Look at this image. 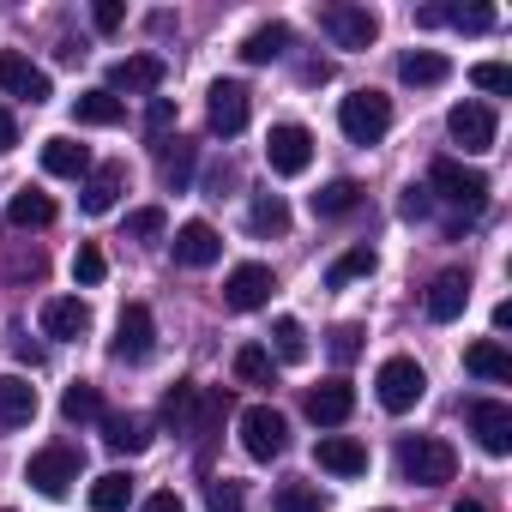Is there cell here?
Here are the masks:
<instances>
[{"instance_id":"cell-1","label":"cell","mask_w":512,"mask_h":512,"mask_svg":"<svg viewBox=\"0 0 512 512\" xmlns=\"http://www.w3.org/2000/svg\"><path fill=\"white\" fill-rule=\"evenodd\" d=\"M338 127H344L350 145H380L386 127H392V97H380V91H350V97L338 103Z\"/></svg>"},{"instance_id":"cell-2","label":"cell","mask_w":512,"mask_h":512,"mask_svg":"<svg viewBox=\"0 0 512 512\" xmlns=\"http://www.w3.org/2000/svg\"><path fill=\"white\" fill-rule=\"evenodd\" d=\"M374 392H380V410L404 416V410H416V404H422L428 374H422V362H416V356H386V362H380V374H374Z\"/></svg>"},{"instance_id":"cell-3","label":"cell","mask_w":512,"mask_h":512,"mask_svg":"<svg viewBox=\"0 0 512 512\" xmlns=\"http://www.w3.org/2000/svg\"><path fill=\"white\" fill-rule=\"evenodd\" d=\"M428 187H434L440 199L464 205V211H482V205H488V175L470 169V163H458V157H434V163H428Z\"/></svg>"},{"instance_id":"cell-4","label":"cell","mask_w":512,"mask_h":512,"mask_svg":"<svg viewBox=\"0 0 512 512\" xmlns=\"http://www.w3.org/2000/svg\"><path fill=\"white\" fill-rule=\"evenodd\" d=\"M79 470H85V452H79V446H43V452H31V464H25V482H31L37 494L61 500V494L79 482Z\"/></svg>"},{"instance_id":"cell-5","label":"cell","mask_w":512,"mask_h":512,"mask_svg":"<svg viewBox=\"0 0 512 512\" xmlns=\"http://www.w3.org/2000/svg\"><path fill=\"white\" fill-rule=\"evenodd\" d=\"M398 470H404V482L440 488V482H452L458 452H452L446 440H404V446H398Z\"/></svg>"},{"instance_id":"cell-6","label":"cell","mask_w":512,"mask_h":512,"mask_svg":"<svg viewBox=\"0 0 512 512\" xmlns=\"http://www.w3.org/2000/svg\"><path fill=\"white\" fill-rule=\"evenodd\" d=\"M241 446H247V458L272 464V458L290 446V422H284L272 404H247V410H241Z\"/></svg>"},{"instance_id":"cell-7","label":"cell","mask_w":512,"mask_h":512,"mask_svg":"<svg viewBox=\"0 0 512 512\" xmlns=\"http://www.w3.org/2000/svg\"><path fill=\"white\" fill-rule=\"evenodd\" d=\"M320 31L338 49H368L380 37V13L374 7H350V0H332V7H320Z\"/></svg>"},{"instance_id":"cell-8","label":"cell","mask_w":512,"mask_h":512,"mask_svg":"<svg viewBox=\"0 0 512 512\" xmlns=\"http://www.w3.org/2000/svg\"><path fill=\"white\" fill-rule=\"evenodd\" d=\"M266 163H272V175H308V163H314V133H308L302 121H278V127L266 133Z\"/></svg>"},{"instance_id":"cell-9","label":"cell","mask_w":512,"mask_h":512,"mask_svg":"<svg viewBox=\"0 0 512 512\" xmlns=\"http://www.w3.org/2000/svg\"><path fill=\"white\" fill-rule=\"evenodd\" d=\"M446 133H452V145H464V151L476 157V151H494L500 121H494L488 103H452V109H446Z\"/></svg>"},{"instance_id":"cell-10","label":"cell","mask_w":512,"mask_h":512,"mask_svg":"<svg viewBox=\"0 0 512 512\" xmlns=\"http://www.w3.org/2000/svg\"><path fill=\"white\" fill-rule=\"evenodd\" d=\"M272 290H278V278H272V266H260V260H247V266H235V272L223 278V302H229L235 314L266 308V302H272Z\"/></svg>"},{"instance_id":"cell-11","label":"cell","mask_w":512,"mask_h":512,"mask_svg":"<svg viewBox=\"0 0 512 512\" xmlns=\"http://www.w3.org/2000/svg\"><path fill=\"white\" fill-rule=\"evenodd\" d=\"M121 362H145L151 350H157V320H151V308L145 302H127L121 308V320H115V344H109Z\"/></svg>"},{"instance_id":"cell-12","label":"cell","mask_w":512,"mask_h":512,"mask_svg":"<svg viewBox=\"0 0 512 512\" xmlns=\"http://www.w3.org/2000/svg\"><path fill=\"white\" fill-rule=\"evenodd\" d=\"M205 115H211V133L235 139V133L247 127V115H253V97H247V85H241V79H217V85H211V103H205Z\"/></svg>"},{"instance_id":"cell-13","label":"cell","mask_w":512,"mask_h":512,"mask_svg":"<svg viewBox=\"0 0 512 512\" xmlns=\"http://www.w3.org/2000/svg\"><path fill=\"white\" fill-rule=\"evenodd\" d=\"M0 91H7V97H25V103H49V97H55L49 73L31 67L19 49H0Z\"/></svg>"},{"instance_id":"cell-14","label":"cell","mask_w":512,"mask_h":512,"mask_svg":"<svg viewBox=\"0 0 512 512\" xmlns=\"http://www.w3.org/2000/svg\"><path fill=\"white\" fill-rule=\"evenodd\" d=\"M470 434L482 440V452L506 458V452H512V410H506L500 398H476V404H470Z\"/></svg>"},{"instance_id":"cell-15","label":"cell","mask_w":512,"mask_h":512,"mask_svg":"<svg viewBox=\"0 0 512 512\" xmlns=\"http://www.w3.org/2000/svg\"><path fill=\"white\" fill-rule=\"evenodd\" d=\"M175 260H181V266H193V272L217 266V260H223V235H217L205 217L181 223V229H175Z\"/></svg>"},{"instance_id":"cell-16","label":"cell","mask_w":512,"mask_h":512,"mask_svg":"<svg viewBox=\"0 0 512 512\" xmlns=\"http://www.w3.org/2000/svg\"><path fill=\"white\" fill-rule=\"evenodd\" d=\"M85 332H91V308H85L79 296H49V302H43V338L79 344Z\"/></svg>"},{"instance_id":"cell-17","label":"cell","mask_w":512,"mask_h":512,"mask_svg":"<svg viewBox=\"0 0 512 512\" xmlns=\"http://www.w3.org/2000/svg\"><path fill=\"white\" fill-rule=\"evenodd\" d=\"M163 79H169V67H163L157 55H127V61L109 67V85H103V91H139V97H145V91H157Z\"/></svg>"},{"instance_id":"cell-18","label":"cell","mask_w":512,"mask_h":512,"mask_svg":"<svg viewBox=\"0 0 512 512\" xmlns=\"http://www.w3.org/2000/svg\"><path fill=\"white\" fill-rule=\"evenodd\" d=\"M464 308H470V278H464V272H440V278L428 284V320H434V326H452Z\"/></svg>"},{"instance_id":"cell-19","label":"cell","mask_w":512,"mask_h":512,"mask_svg":"<svg viewBox=\"0 0 512 512\" xmlns=\"http://www.w3.org/2000/svg\"><path fill=\"white\" fill-rule=\"evenodd\" d=\"M350 410H356V392H350V380H320V386L308 392V416H314L320 428H338V422H350Z\"/></svg>"},{"instance_id":"cell-20","label":"cell","mask_w":512,"mask_h":512,"mask_svg":"<svg viewBox=\"0 0 512 512\" xmlns=\"http://www.w3.org/2000/svg\"><path fill=\"white\" fill-rule=\"evenodd\" d=\"M314 458H320V470H332V476H362V470H368V446L350 440V434H320Z\"/></svg>"},{"instance_id":"cell-21","label":"cell","mask_w":512,"mask_h":512,"mask_svg":"<svg viewBox=\"0 0 512 512\" xmlns=\"http://www.w3.org/2000/svg\"><path fill=\"white\" fill-rule=\"evenodd\" d=\"M37 416V386L25 374H0V428H25Z\"/></svg>"},{"instance_id":"cell-22","label":"cell","mask_w":512,"mask_h":512,"mask_svg":"<svg viewBox=\"0 0 512 512\" xmlns=\"http://www.w3.org/2000/svg\"><path fill=\"white\" fill-rule=\"evenodd\" d=\"M398 79H404V85H416V91H434V85H446V79H452V61H446V55H434V49H410V55L398 61Z\"/></svg>"},{"instance_id":"cell-23","label":"cell","mask_w":512,"mask_h":512,"mask_svg":"<svg viewBox=\"0 0 512 512\" xmlns=\"http://www.w3.org/2000/svg\"><path fill=\"white\" fill-rule=\"evenodd\" d=\"M464 368L476 374V380H512V356H506V344L500 338H476V344H464Z\"/></svg>"},{"instance_id":"cell-24","label":"cell","mask_w":512,"mask_h":512,"mask_svg":"<svg viewBox=\"0 0 512 512\" xmlns=\"http://www.w3.org/2000/svg\"><path fill=\"white\" fill-rule=\"evenodd\" d=\"M43 169H49V175H61V181H79V175L91 169V151H85V145H73L67 133H55V139H43Z\"/></svg>"},{"instance_id":"cell-25","label":"cell","mask_w":512,"mask_h":512,"mask_svg":"<svg viewBox=\"0 0 512 512\" xmlns=\"http://www.w3.org/2000/svg\"><path fill=\"white\" fill-rule=\"evenodd\" d=\"M278 55H290V25H260V31H247V43H241V61L247 67H266V61H278Z\"/></svg>"},{"instance_id":"cell-26","label":"cell","mask_w":512,"mask_h":512,"mask_svg":"<svg viewBox=\"0 0 512 512\" xmlns=\"http://www.w3.org/2000/svg\"><path fill=\"white\" fill-rule=\"evenodd\" d=\"M121 115H127V103H121L115 91H79V97H73V121H79V127H115Z\"/></svg>"},{"instance_id":"cell-27","label":"cell","mask_w":512,"mask_h":512,"mask_svg":"<svg viewBox=\"0 0 512 512\" xmlns=\"http://www.w3.org/2000/svg\"><path fill=\"white\" fill-rule=\"evenodd\" d=\"M7 223H13V229H49V223H55V199L37 193V187H25V193L7 199Z\"/></svg>"},{"instance_id":"cell-28","label":"cell","mask_w":512,"mask_h":512,"mask_svg":"<svg viewBox=\"0 0 512 512\" xmlns=\"http://www.w3.org/2000/svg\"><path fill=\"white\" fill-rule=\"evenodd\" d=\"M103 440H109V452H121V458H133V452H145L151 446V428L139 422V416H103Z\"/></svg>"},{"instance_id":"cell-29","label":"cell","mask_w":512,"mask_h":512,"mask_svg":"<svg viewBox=\"0 0 512 512\" xmlns=\"http://www.w3.org/2000/svg\"><path fill=\"white\" fill-rule=\"evenodd\" d=\"M121 181H127V175H121V163H103V169L91 175V187H85V199H79V205H85L91 217L115 211V199H121Z\"/></svg>"},{"instance_id":"cell-30","label":"cell","mask_w":512,"mask_h":512,"mask_svg":"<svg viewBox=\"0 0 512 512\" xmlns=\"http://www.w3.org/2000/svg\"><path fill=\"white\" fill-rule=\"evenodd\" d=\"M133 506V476L127 470H109L91 482V512H127Z\"/></svg>"},{"instance_id":"cell-31","label":"cell","mask_w":512,"mask_h":512,"mask_svg":"<svg viewBox=\"0 0 512 512\" xmlns=\"http://www.w3.org/2000/svg\"><path fill=\"white\" fill-rule=\"evenodd\" d=\"M247 229H253V235H284V229H290V205H284L278 193H260V199L247 205Z\"/></svg>"},{"instance_id":"cell-32","label":"cell","mask_w":512,"mask_h":512,"mask_svg":"<svg viewBox=\"0 0 512 512\" xmlns=\"http://www.w3.org/2000/svg\"><path fill=\"white\" fill-rule=\"evenodd\" d=\"M61 416H67V422H97V416H103V392H97L91 380H73V386L61 392Z\"/></svg>"},{"instance_id":"cell-33","label":"cell","mask_w":512,"mask_h":512,"mask_svg":"<svg viewBox=\"0 0 512 512\" xmlns=\"http://www.w3.org/2000/svg\"><path fill=\"white\" fill-rule=\"evenodd\" d=\"M380 260H374V247H350V253H338L332 260V272H326V284L332 290H344V284H356V278H368Z\"/></svg>"},{"instance_id":"cell-34","label":"cell","mask_w":512,"mask_h":512,"mask_svg":"<svg viewBox=\"0 0 512 512\" xmlns=\"http://www.w3.org/2000/svg\"><path fill=\"white\" fill-rule=\"evenodd\" d=\"M362 205V187L356 181H326L320 193H314V217H344V211H356Z\"/></svg>"},{"instance_id":"cell-35","label":"cell","mask_w":512,"mask_h":512,"mask_svg":"<svg viewBox=\"0 0 512 512\" xmlns=\"http://www.w3.org/2000/svg\"><path fill=\"white\" fill-rule=\"evenodd\" d=\"M235 380L266 386V380H272V350H266V344H241V350H235Z\"/></svg>"},{"instance_id":"cell-36","label":"cell","mask_w":512,"mask_h":512,"mask_svg":"<svg viewBox=\"0 0 512 512\" xmlns=\"http://www.w3.org/2000/svg\"><path fill=\"white\" fill-rule=\"evenodd\" d=\"M272 344H278V362H308V332H302V320H278L272 326Z\"/></svg>"},{"instance_id":"cell-37","label":"cell","mask_w":512,"mask_h":512,"mask_svg":"<svg viewBox=\"0 0 512 512\" xmlns=\"http://www.w3.org/2000/svg\"><path fill=\"white\" fill-rule=\"evenodd\" d=\"M73 278H79L85 290H97V284L109 278V260H103L97 241H79V253H73Z\"/></svg>"},{"instance_id":"cell-38","label":"cell","mask_w":512,"mask_h":512,"mask_svg":"<svg viewBox=\"0 0 512 512\" xmlns=\"http://www.w3.org/2000/svg\"><path fill=\"white\" fill-rule=\"evenodd\" d=\"M193 410H199V386H187V380H181L175 392H163V422H169V428H187V422H193Z\"/></svg>"},{"instance_id":"cell-39","label":"cell","mask_w":512,"mask_h":512,"mask_svg":"<svg viewBox=\"0 0 512 512\" xmlns=\"http://www.w3.org/2000/svg\"><path fill=\"white\" fill-rule=\"evenodd\" d=\"M187 181H193V145L175 139V151L163 157V187H169V193H187Z\"/></svg>"},{"instance_id":"cell-40","label":"cell","mask_w":512,"mask_h":512,"mask_svg":"<svg viewBox=\"0 0 512 512\" xmlns=\"http://www.w3.org/2000/svg\"><path fill=\"white\" fill-rule=\"evenodd\" d=\"M470 85L488 91V97H506V91H512V73H506L500 61H476V67H470Z\"/></svg>"},{"instance_id":"cell-41","label":"cell","mask_w":512,"mask_h":512,"mask_svg":"<svg viewBox=\"0 0 512 512\" xmlns=\"http://www.w3.org/2000/svg\"><path fill=\"white\" fill-rule=\"evenodd\" d=\"M272 506H278V512H326V506H320V494H314L308 482H284Z\"/></svg>"},{"instance_id":"cell-42","label":"cell","mask_w":512,"mask_h":512,"mask_svg":"<svg viewBox=\"0 0 512 512\" xmlns=\"http://www.w3.org/2000/svg\"><path fill=\"white\" fill-rule=\"evenodd\" d=\"M446 25H458V31L482 37V31H494V7H446Z\"/></svg>"},{"instance_id":"cell-43","label":"cell","mask_w":512,"mask_h":512,"mask_svg":"<svg viewBox=\"0 0 512 512\" xmlns=\"http://www.w3.org/2000/svg\"><path fill=\"white\" fill-rule=\"evenodd\" d=\"M163 229H169V217H163L157 205H145V211L127 217V235H139V241H151V235H163Z\"/></svg>"},{"instance_id":"cell-44","label":"cell","mask_w":512,"mask_h":512,"mask_svg":"<svg viewBox=\"0 0 512 512\" xmlns=\"http://www.w3.org/2000/svg\"><path fill=\"white\" fill-rule=\"evenodd\" d=\"M205 506H211V512H241V488L217 476V482H205Z\"/></svg>"},{"instance_id":"cell-45","label":"cell","mask_w":512,"mask_h":512,"mask_svg":"<svg viewBox=\"0 0 512 512\" xmlns=\"http://www.w3.org/2000/svg\"><path fill=\"white\" fill-rule=\"evenodd\" d=\"M332 356H338V362H356V356H362V326H338V332H332Z\"/></svg>"},{"instance_id":"cell-46","label":"cell","mask_w":512,"mask_h":512,"mask_svg":"<svg viewBox=\"0 0 512 512\" xmlns=\"http://www.w3.org/2000/svg\"><path fill=\"white\" fill-rule=\"evenodd\" d=\"M121 19H127V7H121V0H97V7H91V25L109 37V31H121Z\"/></svg>"},{"instance_id":"cell-47","label":"cell","mask_w":512,"mask_h":512,"mask_svg":"<svg viewBox=\"0 0 512 512\" xmlns=\"http://www.w3.org/2000/svg\"><path fill=\"white\" fill-rule=\"evenodd\" d=\"M145 121H151V133H163V127L175 121V103H169V97H151V115H145Z\"/></svg>"},{"instance_id":"cell-48","label":"cell","mask_w":512,"mask_h":512,"mask_svg":"<svg viewBox=\"0 0 512 512\" xmlns=\"http://www.w3.org/2000/svg\"><path fill=\"white\" fill-rule=\"evenodd\" d=\"M139 512H187V506H181V494H175V488H163V494H151Z\"/></svg>"},{"instance_id":"cell-49","label":"cell","mask_w":512,"mask_h":512,"mask_svg":"<svg viewBox=\"0 0 512 512\" xmlns=\"http://www.w3.org/2000/svg\"><path fill=\"white\" fill-rule=\"evenodd\" d=\"M404 217H428V187H410L404 193Z\"/></svg>"},{"instance_id":"cell-50","label":"cell","mask_w":512,"mask_h":512,"mask_svg":"<svg viewBox=\"0 0 512 512\" xmlns=\"http://www.w3.org/2000/svg\"><path fill=\"white\" fill-rule=\"evenodd\" d=\"M13 145H19V121L0 109V151H13Z\"/></svg>"},{"instance_id":"cell-51","label":"cell","mask_w":512,"mask_h":512,"mask_svg":"<svg viewBox=\"0 0 512 512\" xmlns=\"http://www.w3.org/2000/svg\"><path fill=\"white\" fill-rule=\"evenodd\" d=\"M302 79H308V85H326V79H332V67H326V61H308V67H302Z\"/></svg>"},{"instance_id":"cell-52","label":"cell","mask_w":512,"mask_h":512,"mask_svg":"<svg viewBox=\"0 0 512 512\" xmlns=\"http://www.w3.org/2000/svg\"><path fill=\"white\" fill-rule=\"evenodd\" d=\"M452 512H488V506H482V500H458Z\"/></svg>"},{"instance_id":"cell-53","label":"cell","mask_w":512,"mask_h":512,"mask_svg":"<svg viewBox=\"0 0 512 512\" xmlns=\"http://www.w3.org/2000/svg\"><path fill=\"white\" fill-rule=\"evenodd\" d=\"M380 512H386V506H380Z\"/></svg>"}]
</instances>
